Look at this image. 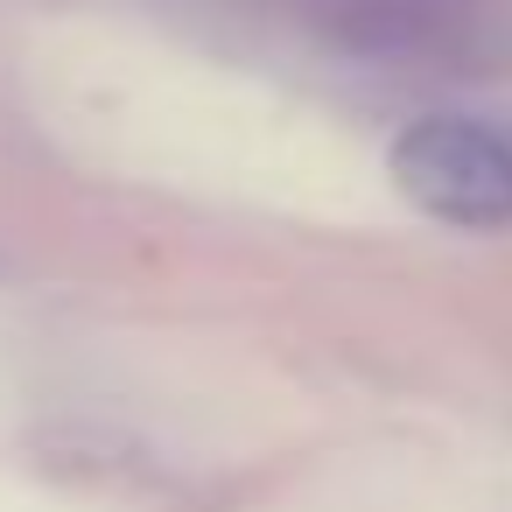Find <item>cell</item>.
<instances>
[{
    "label": "cell",
    "mask_w": 512,
    "mask_h": 512,
    "mask_svg": "<svg viewBox=\"0 0 512 512\" xmlns=\"http://www.w3.org/2000/svg\"><path fill=\"white\" fill-rule=\"evenodd\" d=\"M393 183L414 211L470 232L512 225V141H498L477 120H414L393 141Z\"/></svg>",
    "instance_id": "obj_1"
}]
</instances>
